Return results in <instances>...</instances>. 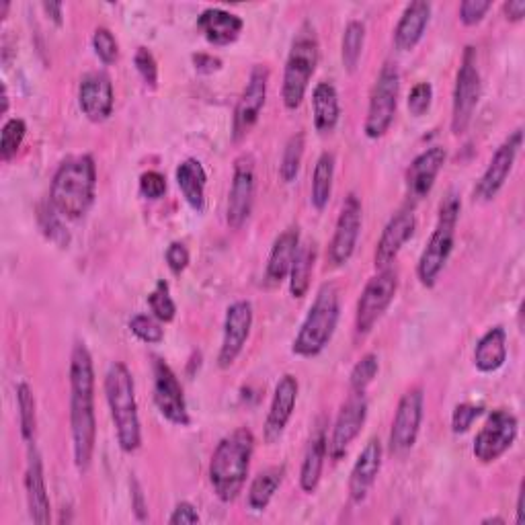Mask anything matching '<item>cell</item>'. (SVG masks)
<instances>
[{"label":"cell","mask_w":525,"mask_h":525,"mask_svg":"<svg viewBox=\"0 0 525 525\" xmlns=\"http://www.w3.org/2000/svg\"><path fill=\"white\" fill-rule=\"evenodd\" d=\"M70 431L74 464L85 474L93 464L97 443L95 368L85 343H76L70 355Z\"/></svg>","instance_id":"obj_1"},{"label":"cell","mask_w":525,"mask_h":525,"mask_svg":"<svg viewBox=\"0 0 525 525\" xmlns=\"http://www.w3.org/2000/svg\"><path fill=\"white\" fill-rule=\"evenodd\" d=\"M95 195H97V165L93 156L80 154V156L66 158L52 179V189H50L52 208L68 220H80L93 208Z\"/></svg>","instance_id":"obj_2"},{"label":"cell","mask_w":525,"mask_h":525,"mask_svg":"<svg viewBox=\"0 0 525 525\" xmlns=\"http://www.w3.org/2000/svg\"><path fill=\"white\" fill-rule=\"evenodd\" d=\"M255 452V435L247 427H238L220 439L210 460V482L222 503H232L242 489Z\"/></svg>","instance_id":"obj_3"},{"label":"cell","mask_w":525,"mask_h":525,"mask_svg":"<svg viewBox=\"0 0 525 525\" xmlns=\"http://www.w3.org/2000/svg\"><path fill=\"white\" fill-rule=\"evenodd\" d=\"M105 396L115 425L117 446L124 454H132L142 446V429L136 402L134 378L126 363L115 361L105 376Z\"/></svg>","instance_id":"obj_4"},{"label":"cell","mask_w":525,"mask_h":525,"mask_svg":"<svg viewBox=\"0 0 525 525\" xmlns=\"http://www.w3.org/2000/svg\"><path fill=\"white\" fill-rule=\"evenodd\" d=\"M339 316H341L339 290L335 284H325L318 290L302 322V327L292 345V353L306 359L320 355L327 349V345L331 343L337 331Z\"/></svg>","instance_id":"obj_5"},{"label":"cell","mask_w":525,"mask_h":525,"mask_svg":"<svg viewBox=\"0 0 525 525\" xmlns=\"http://www.w3.org/2000/svg\"><path fill=\"white\" fill-rule=\"evenodd\" d=\"M460 210H462L460 195L456 191H450L441 201L437 224L417 265V277L425 288H433L437 284L441 271L446 269L452 257Z\"/></svg>","instance_id":"obj_6"},{"label":"cell","mask_w":525,"mask_h":525,"mask_svg":"<svg viewBox=\"0 0 525 525\" xmlns=\"http://www.w3.org/2000/svg\"><path fill=\"white\" fill-rule=\"evenodd\" d=\"M318 60H320L318 35L314 25L306 21L300 25L292 42L290 56L284 70V85H281V99H284L288 111H296L306 99Z\"/></svg>","instance_id":"obj_7"},{"label":"cell","mask_w":525,"mask_h":525,"mask_svg":"<svg viewBox=\"0 0 525 525\" xmlns=\"http://www.w3.org/2000/svg\"><path fill=\"white\" fill-rule=\"evenodd\" d=\"M398 93H400V72L394 64H384L372 95H370V107H368V117L366 124H363V132L370 140H380L388 134L396 107H398Z\"/></svg>","instance_id":"obj_8"},{"label":"cell","mask_w":525,"mask_h":525,"mask_svg":"<svg viewBox=\"0 0 525 525\" xmlns=\"http://www.w3.org/2000/svg\"><path fill=\"white\" fill-rule=\"evenodd\" d=\"M396 292H398V273L392 267L382 269L378 275H374L368 281L357 300V310H355V333L359 337H366L372 333V329L378 325V320L394 302Z\"/></svg>","instance_id":"obj_9"},{"label":"cell","mask_w":525,"mask_h":525,"mask_svg":"<svg viewBox=\"0 0 525 525\" xmlns=\"http://www.w3.org/2000/svg\"><path fill=\"white\" fill-rule=\"evenodd\" d=\"M480 70L476 62V48L468 46L462 54V62L456 76L454 103H452V132L464 136L472 124L478 101H480Z\"/></svg>","instance_id":"obj_10"},{"label":"cell","mask_w":525,"mask_h":525,"mask_svg":"<svg viewBox=\"0 0 525 525\" xmlns=\"http://www.w3.org/2000/svg\"><path fill=\"white\" fill-rule=\"evenodd\" d=\"M517 417L507 409H495L474 437V458L482 464L497 462L517 439Z\"/></svg>","instance_id":"obj_11"},{"label":"cell","mask_w":525,"mask_h":525,"mask_svg":"<svg viewBox=\"0 0 525 525\" xmlns=\"http://www.w3.org/2000/svg\"><path fill=\"white\" fill-rule=\"evenodd\" d=\"M425 415V394L423 388L415 386L409 392L402 394L398 409L390 429V452L396 456L407 454L415 448L421 423Z\"/></svg>","instance_id":"obj_12"},{"label":"cell","mask_w":525,"mask_h":525,"mask_svg":"<svg viewBox=\"0 0 525 525\" xmlns=\"http://www.w3.org/2000/svg\"><path fill=\"white\" fill-rule=\"evenodd\" d=\"M152 372H154V405L158 413L173 425L187 427L191 423V417L187 411L183 386L177 374L171 370L169 363L160 357H154Z\"/></svg>","instance_id":"obj_13"},{"label":"cell","mask_w":525,"mask_h":525,"mask_svg":"<svg viewBox=\"0 0 525 525\" xmlns=\"http://www.w3.org/2000/svg\"><path fill=\"white\" fill-rule=\"evenodd\" d=\"M267 87H269V68L257 64L251 70L249 83L245 91H242L236 103V109H234V119H232V140L234 142L245 140L251 134V130L257 126V121L267 101Z\"/></svg>","instance_id":"obj_14"},{"label":"cell","mask_w":525,"mask_h":525,"mask_svg":"<svg viewBox=\"0 0 525 525\" xmlns=\"http://www.w3.org/2000/svg\"><path fill=\"white\" fill-rule=\"evenodd\" d=\"M255 201V160L251 154H242L236 158L232 185L228 193L226 222L230 228L238 230L245 226L251 216Z\"/></svg>","instance_id":"obj_15"},{"label":"cell","mask_w":525,"mask_h":525,"mask_svg":"<svg viewBox=\"0 0 525 525\" xmlns=\"http://www.w3.org/2000/svg\"><path fill=\"white\" fill-rule=\"evenodd\" d=\"M521 146H523V130L519 128L513 134H509V138L497 148L487 171L482 173L480 181L476 183L474 195L480 201H493L499 195V191L505 187Z\"/></svg>","instance_id":"obj_16"},{"label":"cell","mask_w":525,"mask_h":525,"mask_svg":"<svg viewBox=\"0 0 525 525\" xmlns=\"http://www.w3.org/2000/svg\"><path fill=\"white\" fill-rule=\"evenodd\" d=\"M368 419V400L366 394H353L349 400L341 407L339 417L335 421L331 439L327 443V454L331 456L333 462H339L347 456V450L351 443L357 439L361 433L363 425H366Z\"/></svg>","instance_id":"obj_17"},{"label":"cell","mask_w":525,"mask_h":525,"mask_svg":"<svg viewBox=\"0 0 525 525\" xmlns=\"http://www.w3.org/2000/svg\"><path fill=\"white\" fill-rule=\"evenodd\" d=\"M253 329V304L247 300H238L228 306L224 318V339L218 353V366L228 370L245 349Z\"/></svg>","instance_id":"obj_18"},{"label":"cell","mask_w":525,"mask_h":525,"mask_svg":"<svg viewBox=\"0 0 525 525\" xmlns=\"http://www.w3.org/2000/svg\"><path fill=\"white\" fill-rule=\"evenodd\" d=\"M361 214L363 210L359 197L355 193H349L343 201L335 234L329 245V263L333 267H343L351 261L361 234Z\"/></svg>","instance_id":"obj_19"},{"label":"cell","mask_w":525,"mask_h":525,"mask_svg":"<svg viewBox=\"0 0 525 525\" xmlns=\"http://www.w3.org/2000/svg\"><path fill=\"white\" fill-rule=\"evenodd\" d=\"M113 83L105 72H89L80 78L78 107L93 124H103L113 113Z\"/></svg>","instance_id":"obj_20"},{"label":"cell","mask_w":525,"mask_h":525,"mask_svg":"<svg viewBox=\"0 0 525 525\" xmlns=\"http://www.w3.org/2000/svg\"><path fill=\"white\" fill-rule=\"evenodd\" d=\"M298 392H300V384H298V378L292 374H286L277 382L271 407L265 419V427H263V437L267 443H275L281 439V435H284L296 411Z\"/></svg>","instance_id":"obj_21"},{"label":"cell","mask_w":525,"mask_h":525,"mask_svg":"<svg viewBox=\"0 0 525 525\" xmlns=\"http://www.w3.org/2000/svg\"><path fill=\"white\" fill-rule=\"evenodd\" d=\"M446 158V150L441 146H431L413 160L407 171V197L411 210L431 193L437 175L446 165Z\"/></svg>","instance_id":"obj_22"},{"label":"cell","mask_w":525,"mask_h":525,"mask_svg":"<svg viewBox=\"0 0 525 525\" xmlns=\"http://www.w3.org/2000/svg\"><path fill=\"white\" fill-rule=\"evenodd\" d=\"M415 230H417V218L413 210H402L390 218V222L382 230V236L376 245V255H374L376 267L380 271L388 269L396 261L398 253L413 238Z\"/></svg>","instance_id":"obj_23"},{"label":"cell","mask_w":525,"mask_h":525,"mask_svg":"<svg viewBox=\"0 0 525 525\" xmlns=\"http://www.w3.org/2000/svg\"><path fill=\"white\" fill-rule=\"evenodd\" d=\"M25 495H27V509L33 523L46 525L50 523V497L44 476V462L33 443H29L27 456V470H25Z\"/></svg>","instance_id":"obj_24"},{"label":"cell","mask_w":525,"mask_h":525,"mask_svg":"<svg viewBox=\"0 0 525 525\" xmlns=\"http://www.w3.org/2000/svg\"><path fill=\"white\" fill-rule=\"evenodd\" d=\"M382 441L378 437H372L366 448L361 450V454L357 456L353 468H351V476H349V497L353 503H363L368 497V493L372 491L374 482L380 474L382 468Z\"/></svg>","instance_id":"obj_25"},{"label":"cell","mask_w":525,"mask_h":525,"mask_svg":"<svg viewBox=\"0 0 525 525\" xmlns=\"http://www.w3.org/2000/svg\"><path fill=\"white\" fill-rule=\"evenodd\" d=\"M298 249H300V230L294 226L284 230L275 238L265 269V279L269 286H279L281 281L290 277Z\"/></svg>","instance_id":"obj_26"},{"label":"cell","mask_w":525,"mask_h":525,"mask_svg":"<svg viewBox=\"0 0 525 525\" xmlns=\"http://www.w3.org/2000/svg\"><path fill=\"white\" fill-rule=\"evenodd\" d=\"M429 19H431V3H425V0H415V3L407 5L405 13H402L394 29L396 50L400 52L415 50L425 35Z\"/></svg>","instance_id":"obj_27"},{"label":"cell","mask_w":525,"mask_h":525,"mask_svg":"<svg viewBox=\"0 0 525 525\" xmlns=\"http://www.w3.org/2000/svg\"><path fill=\"white\" fill-rule=\"evenodd\" d=\"M197 27L214 46H230L242 33V19L224 9H206L197 17Z\"/></svg>","instance_id":"obj_28"},{"label":"cell","mask_w":525,"mask_h":525,"mask_svg":"<svg viewBox=\"0 0 525 525\" xmlns=\"http://www.w3.org/2000/svg\"><path fill=\"white\" fill-rule=\"evenodd\" d=\"M175 177L187 201V206L197 214H204L206 212V183H208L204 165H201L197 158H185L183 163L177 167Z\"/></svg>","instance_id":"obj_29"},{"label":"cell","mask_w":525,"mask_h":525,"mask_svg":"<svg viewBox=\"0 0 525 525\" xmlns=\"http://www.w3.org/2000/svg\"><path fill=\"white\" fill-rule=\"evenodd\" d=\"M507 361V333L503 327H493L484 333L474 347V366L482 374L501 370Z\"/></svg>","instance_id":"obj_30"},{"label":"cell","mask_w":525,"mask_h":525,"mask_svg":"<svg viewBox=\"0 0 525 525\" xmlns=\"http://www.w3.org/2000/svg\"><path fill=\"white\" fill-rule=\"evenodd\" d=\"M312 113H314V128L320 134H331L335 132L339 124V93L333 83L329 80H322L314 87L312 93Z\"/></svg>","instance_id":"obj_31"},{"label":"cell","mask_w":525,"mask_h":525,"mask_svg":"<svg viewBox=\"0 0 525 525\" xmlns=\"http://www.w3.org/2000/svg\"><path fill=\"white\" fill-rule=\"evenodd\" d=\"M327 443L329 439L325 427H318L308 443V450L304 454V462L300 468V487L308 495H312L320 484L322 468H325V460H327Z\"/></svg>","instance_id":"obj_32"},{"label":"cell","mask_w":525,"mask_h":525,"mask_svg":"<svg viewBox=\"0 0 525 525\" xmlns=\"http://www.w3.org/2000/svg\"><path fill=\"white\" fill-rule=\"evenodd\" d=\"M333 179H335V154L322 152L316 160L314 175H312V191H310V201L318 212L329 206L333 195Z\"/></svg>","instance_id":"obj_33"},{"label":"cell","mask_w":525,"mask_h":525,"mask_svg":"<svg viewBox=\"0 0 525 525\" xmlns=\"http://www.w3.org/2000/svg\"><path fill=\"white\" fill-rule=\"evenodd\" d=\"M286 476V466H271L267 470H263L253 482H251V489H249V497H247V505L253 511H265L271 503V499L275 497L277 489L281 487V480Z\"/></svg>","instance_id":"obj_34"},{"label":"cell","mask_w":525,"mask_h":525,"mask_svg":"<svg viewBox=\"0 0 525 525\" xmlns=\"http://www.w3.org/2000/svg\"><path fill=\"white\" fill-rule=\"evenodd\" d=\"M314 261H316V247L314 245H300L298 255H296L294 265H292V271H290V292L298 300L304 298L310 290Z\"/></svg>","instance_id":"obj_35"},{"label":"cell","mask_w":525,"mask_h":525,"mask_svg":"<svg viewBox=\"0 0 525 525\" xmlns=\"http://www.w3.org/2000/svg\"><path fill=\"white\" fill-rule=\"evenodd\" d=\"M363 46H366V23L353 19L347 23L341 39V60L347 72L357 70Z\"/></svg>","instance_id":"obj_36"},{"label":"cell","mask_w":525,"mask_h":525,"mask_svg":"<svg viewBox=\"0 0 525 525\" xmlns=\"http://www.w3.org/2000/svg\"><path fill=\"white\" fill-rule=\"evenodd\" d=\"M17 407H19V425H21V435L25 443H33L35 439V429H37V405L33 390L27 382H21L17 386Z\"/></svg>","instance_id":"obj_37"},{"label":"cell","mask_w":525,"mask_h":525,"mask_svg":"<svg viewBox=\"0 0 525 525\" xmlns=\"http://www.w3.org/2000/svg\"><path fill=\"white\" fill-rule=\"evenodd\" d=\"M304 148H306L304 132H298L288 140L284 148V156H281V165H279V177L284 183H294L298 179L302 158H304Z\"/></svg>","instance_id":"obj_38"},{"label":"cell","mask_w":525,"mask_h":525,"mask_svg":"<svg viewBox=\"0 0 525 525\" xmlns=\"http://www.w3.org/2000/svg\"><path fill=\"white\" fill-rule=\"evenodd\" d=\"M27 134V124L21 117H11L5 121L3 132H0V158L5 163H11V160L17 156L23 140Z\"/></svg>","instance_id":"obj_39"},{"label":"cell","mask_w":525,"mask_h":525,"mask_svg":"<svg viewBox=\"0 0 525 525\" xmlns=\"http://www.w3.org/2000/svg\"><path fill=\"white\" fill-rule=\"evenodd\" d=\"M380 372V359L376 353H366L351 370L349 376V388L353 394H366L370 384L376 380Z\"/></svg>","instance_id":"obj_40"},{"label":"cell","mask_w":525,"mask_h":525,"mask_svg":"<svg viewBox=\"0 0 525 525\" xmlns=\"http://www.w3.org/2000/svg\"><path fill=\"white\" fill-rule=\"evenodd\" d=\"M148 306L152 310V316H156L160 322H173L177 316V304L171 298V290L165 279H160L152 294L148 296Z\"/></svg>","instance_id":"obj_41"},{"label":"cell","mask_w":525,"mask_h":525,"mask_svg":"<svg viewBox=\"0 0 525 525\" xmlns=\"http://www.w3.org/2000/svg\"><path fill=\"white\" fill-rule=\"evenodd\" d=\"M130 331L148 345H156L165 339V329L160 325V320L148 314H136L130 320Z\"/></svg>","instance_id":"obj_42"},{"label":"cell","mask_w":525,"mask_h":525,"mask_svg":"<svg viewBox=\"0 0 525 525\" xmlns=\"http://www.w3.org/2000/svg\"><path fill=\"white\" fill-rule=\"evenodd\" d=\"M93 50L97 54V58L103 64H115L117 56H119V46H117V39L115 35L107 29V27H99L93 35Z\"/></svg>","instance_id":"obj_43"},{"label":"cell","mask_w":525,"mask_h":525,"mask_svg":"<svg viewBox=\"0 0 525 525\" xmlns=\"http://www.w3.org/2000/svg\"><path fill=\"white\" fill-rule=\"evenodd\" d=\"M134 64H136L138 74L144 80V85L154 91L158 87V64H156V58L152 56V52L146 48H138V52L134 56Z\"/></svg>","instance_id":"obj_44"},{"label":"cell","mask_w":525,"mask_h":525,"mask_svg":"<svg viewBox=\"0 0 525 525\" xmlns=\"http://www.w3.org/2000/svg\"><path fill=\"white\" fill-rule=\"evenodd\" d=\"M431 103H433V87H431V83H417L411 89L409 99H407L411 115L413 117H423L431 109Z\"/></svg>","instance_id":"obj_45"},{"label":"cell","mask_w":525,"mask_h":525,"mask_svg":"<svg viewBox=\"0 0 525 525\" xmlns=\"http://www.w3.org/2000/svg\"><path fill=\"white\" fill-rule=\"evenodd\" d=\"M482 415V407L480 405H470V402H464V405H458L454 409L452 415V431L456 435H462L466 431H470L472 423Z\"/></svg>","instance_id":"obj_46"},{"label":"cell","mask_w":525,"mask_h":525,"mask_svg":"<svg viewBox=\"0 0 525 525\" xmlns=\"http://www.w3.org/2000/svg\"><path fill=\"white\" fill-rule=\"evenodd\" d=\"M491 7V0H464L460 5V21L468 27L478 25L484 19V15L491 11Z\"/></svg>","instance_id":"obj_47"},{"label":"cell","mask_w":525,"mask_h":525,"mask_svg":"<svg viewBox=\"0 0 525 525\" xmlns=\"http://www.w3.org/2000/svg\"><path fill=\"white\" fill-rule=\"evenodd\" d=\"M140 193L146 199H160L167 193V179L163 173L148 171L140 177Z\"/></svg>","instance_id":"obj_48"},{"label":"cell","mask_w":525,"mask_h":525,"mask_svg":"<svg viewBox=\"0 0 525 525\" xmlns=\"http://www.w3.org/2000/svg\"><path fill=\"white\" fill-rule=\"evenodd\" d=\"M165 259H167L169 269H171L175 275H181V273L189 267V259H191V257H189V251H187V247L183 245V242H171L169 249H167Z\"/></svg>","instance_id":"obj_49"},{"label":"cell","mask_w":525,"mask_h":525,"mask_svg":"<svg viewBox=\"0 0 525 525\" xmlns=\"http://www.w3.org/2000/svg\"><path fill=\"white\" fill-rule=\"evenodd\" d=\"M56 214H58V212H56L54 208H50V212H44V214H42V226H44L46 234L50 236V240H54V242H58L60 247H64V245H68V232H66L64 226L60 224V220H58Z\"/></svg>","instance_id":"obj_50"},{"label":"cell","mask_w":525,"mask_h":525,"mask_svg":"<svg viewBox=\"0 0 525 525\" xmlns=\"http://www.w3.org/2000/svg\"><path fill=\"white\" fill-rule=\"evenodd\" d=\"M169 523L171 525H195V523H199V513L195 509V505H191L189 501H181L173 509V513L169 517Z\"/></svg>","instance_id":"obj_51"},{"label":"cell","mask_w":525,"mask_h":525,"mask_svg":"<svg viewBox=\"0 0 525 525\" xmlns=\"http://www.w3.org/2000/svg\"><path fill=\"white\" fill-rule=\"evenodd\" d=\"M191 60H193L195 70L201 72V74H214V72H218L222 68V60L218 56H214V54L199 52V54H193Z\"/></svg>","instance_id":"obj_52"},{"label":"cell","mask_w":525,"mask_h":525,"mask_svg":"<svg viewBox=\"0 0 525 525\" xmlns=\"http://www.w3.org/2000/svg\"><path fill=\"white\" fill-rule=\"evenodd\" d=\"M507 21L511 23H519L525 17V0H509L503 7Z\"/></svg>","instance_id":"obj_53"},{"label":"cell","mask_w":525,"mask_h":525,"mask_svg":"<svg viewBox=\"0 0 525 525\" xmlns=\"http://www.w3.org/2000/svg\"><path fill=\"white\" fill-rule=\"evenodd\" d=\"M42 9L46 11V15L60 27L64 23V5L60 3H44Z\"/></svg>","instance_id":"obj_54"},{"label":"cell","mask_w":525,"mask_h":525,"mask_svg":"<svg viewBox=\"0 0 525 525\" xmlns=\"http://www.w3.org/2000/svg\"><path fill=\"white\" fill-rule=\"evenodd\" d=\"M525 523V509H523V487L519 489V497H517V525Z\"/></svg>","instance_id":"obj_55"},{"label":"cell","mask_w":525,"mask_h":525,"mask_svg":"<svg viewBox=\"0 0 525 525\" xmlns=\"http://www.w3.org/2000/svg\"><path fill=\"white\" fill-rule=\"evenodd\" d=\"M9 113V93H7V87H3V115Z\"/></svg>","instance_id":"obj_56"},{"label":"cell","mask_w":525,"mask_h":525,"mask_svg":"<svg viewBox=\"0 0 525 525\" xmlns=\"http://www.w3.org/2000/svg\"><path fill=\"white\" fill-rule=\"evenodd\" d=\"M487 523H505V519L503 517H487V519H482V525H487Z\"/></svg>","instance_id":"obj_57"},{"label":"cell","mask_w":525,"mask_h":525,"mask_svg":"<svg viewBox=\"0 0 525 525\" xmlns=\"http://www.w3.org/2000/svg\"><path fill=\"white\" fill-rule=\"evenodd\" d=\"M9 9H11V3H7V0H5V3L3 5H0V17H7V13H9Z\"/></svg>","instance_id":"obj_58"}]
</instances>
